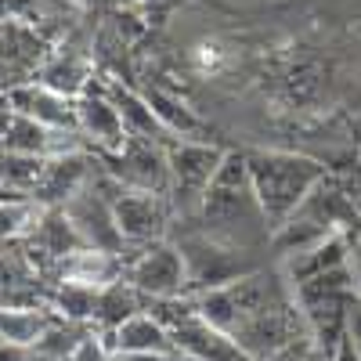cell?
Listing matches in <instances>:
<instances>
[{
	"instance_id": "1",
	"label": "cell",
	"mask_w": 361,
	"mask_h": 361,
	"mask_svg": "<svg viewBox=\"0 0 361 361\" xmlns=\"http://www.w3.org/2000/svg\"><path fill=\"white\" fill-rule=\"evenodd\" d=\"M246 170H250V185L264 214V224L271 231H279L286 221H293L296 209L325 180V170L314 159L293 156V152H250Z\"/></svg>"
},
{
	"instance_id": "2",
	"label": "cell",
	"mask_w": 361,
	"mask_h": 361,
	"mask_svg": "<svg viewBox=\"0 0 361 361\" xmlns=\"http://www.w3.org/2000/svg\"><path fill=\"white\" fill-rule=\"evenodd\" d=\"M202 217L214 231H235V228H250L264 221L253 185H250L246 156H238V152L224 156L217 177L209 180V188L202 195Z\"/></svg>"
},
{
	"instance_id": "3",
	"label": "cell",
	"mask_w": 361,
	"mask_h": 361,
	"mask_svg": "<svg viewBox=\"0 0 361 361\" xmlns=\"http://www.w3.org/2000/svg\"><path fill=\"white\" fill-rule=\"evenodd\" d=\"M221 163H224V152H217V148H209V145H188V141L170 145L166 170H170V185H173L177 199L180 202L202 199L209 180L217 177Z\"/></svg>"
},
{
	"instance_id": "4",
	"label": "cell",
	"mask_w": 361,
	"mask_h": 361,
	"mask_svg": "<svg viewBox=\"0 0 361 361\" xmlns=\"http://www.w3.org/2000/svg\"><path fill=\"white\" fill-rule=\"evenodd\" d=\"M62 214L69 217V224L76 228L80 243L87 250H98V253H116L123 246V235L116 228L112 217V202H105L98 192H76Z\"/></svg>"
},
{
	"instance_id": "5",
	"label": "cell",
	"mask_w": 361,
	"mask_h": 361,
	"mask_svg": "<svg viewBox=\"0 0 361 361\" xmlns=\"http://www.w3.org/2000/svg\"><path fill=\"white\" fill-rule=\"evenodd\" d=\"M166 333H170L173 347H180L192 361H257V357H250L243 347H238L228 333H221V329H214L209 322H202L195 311L180 314V322H173Z\"/></svg>"
},
{
	"instance_id": "6",
	"label": "cell",
	"mask_w": 361,
	"mask_h": 361,
	"mask_svg": "<svg viewBox=\"0 0 361 361\" xmlns=\"http://www.w3.org/2000/svg\"><path fill=\"white\" fill-rule=\"evenodd\" d=\"M8 105H11V112L37 119V123L47 127V130H69V134L80 130L76 102L66 98V94H54V90H47L44 83H22V87H15L8 94Z\"/></svg>"
},
{
	"instance_id": "7",
	"label": "cell",
	"mask_w": 361,
	"mask_h": 361,
	"mask_svg": "<svg viewBox=\"0 0 361 361\" xmlns=\"http://www.w3.org/2000/svg\"><path fill=\"white\" fill-rule=\"evenodd\" d=\"M188 282V271H185V257L170 246H156L148 250L134 267H130V286L148 293V296H159V300H170L185 289Z\"/></svg>"
},
{
	"instance_id": "8",
	"label": "cell",
	"mask_w": 361,
	"mask_h": 361,
	"mask_svg": "<svg viewBox=\"0 0 361 361\" xmlns=\"http://www.w3.org/2000/svg\"><path fill=\"white\" fill-rule=\"evenodd\" d=\"M116 173L123 185H130V192H163L170 185V170L166 159L159 156V148L152 141H141V137H127L123 148H119V159H116Z\"/></svg>"
},
{
	"instance_id": "9",
	"label": "cell",
	"mask_w": 361,
	"mask_h": 361,
	"mask_svg": "<svg viewBox=\"0 0 361 361\" xmlns=\"http://www.w3.org/2000/svg\"><path fill=\"white\" fill-rule=\"evenodd\" d=\"M112 217H116V228L123 235V243H145L163 231L166 224V209L159 202V195L152 192H123L116 202H112Z\"/></svg>"
},
{
	"instance_id": "10",
	"label": "cell",
	"mask_w": 361,
	"mask_h": 361,
	"mask_svg": "<svg viewBox=\"0 0 361 361\" xmlns=\"http://www.w3.org/2000/svg\"><path fill=\"white\" fill-rule=\"evenodd\" d=\"M76 119H80V130L90 134L94 141L109 145V148H123L127 141V127H123V119H119L116 105L102 94H83L76 102Z\"/></svg>"
},
{
	"instance_id": "11",
	"label": "cell",
	"mask_w": 361,
	"mask_h": 361,
	"mask_svg": "<svg viewBox=\"0 0 361 361\" xmlns=\"http://www.w3.org/2000/svg\"><path fill=\"white\" fill-rule=\"evenodd\" d=\"M166 347H173L166 325L152 314H134L116 329V350L119 354H163Z\"/></svg>"
},
{
	"instance_id": "12",
	"label": "cell",
	"mask_w": 361,
	"mask_h": 361,
	"mask_svg": "<svg viewBox=\"0 0 361 361\" xmlns=\"http://www.w3.org/2000/svg\"><path fill=\"white\" fill-rule=\"evenodd\" d=\"M116 275V260L112 253H98V250H76L62 260V282L69 286H90V289H105L112 286Z\"/></svg>"
},
{
	"instance_id": "13",
	"label": "cell",
	"mask_w": 361,
	"mask_h": 361,
	"mask_svg": "<svg viewBox=\"0 0 361 361\" xmlns=\"http://www.w3.org/2000/svg\"><path fill=\"white\" fill-rule=\"evenodd\" d=\"M83 177H87V163L76 152L47 159V170L37 185L40 199H73L76 192H83Z\"/></svg>"
},
{
	"instance_id": "14",
	"label": "cell",
	"mask_w": 361,
	"mask_h": 361,
	"mask_svg": "<svg viewBox=\"0 0 361 361\" xmlns=\"http://www.w3.org/2000/svg\"><path fill=\"white\" fill-rule=\"evenodd\" d=\"M112 105H116L119 119H123L127 137L152 141V137L166 134V130H163V123L152 116V109H148V102H145V98H137V94H130V90H123V87H112Z\"/></svg>"
},
{
	"instance_id": "15",
	"label": "cell",
	"mask_w": 361,
	"mask_h": 361,
	"mask_svg": "<svg viewBox=\"0 0 361 361\" xmlns=\"http://www.w3.org/2000/svg\"><path fill=\"white\" fill-rule=\"evenodd\" d=\"M47 336V318L37 311H0V343L37 347Z\"/></svg>"
},
{
	"instance_id": "16",
	"label": "cell",
	"mask_w": 361,
	"mask_h": 361,
	"mask_svg": "<svg viewBox=\"0 0 361 361\" xmlns=\"http://www.w3.org/2000/svg\"><path fill=\"white\" fill-rule=\"evenodd\" d=\"M134 314H137V300H134V289H130V286L112 282V286L102 289V296H98V318H102L105 325L119 329V325H123L127 318H134Z\"/></svg>"
},
{
	"instance_id": "17",
	"label": "cell",
	"mask_w": 361,
	"mask_h": 361,
	"mask_svg": "<svg viewBox=\"0 0 361 361\" xmlns=\"http://www.w3.org/2000/svg\"><path fill=\"white\" fill-rule=\"evenodd\" d=\"M40 83L47 90H54V94H66V98H76L80 90L87 87V66L83 62H73V58H58V62H51L40 76Z\"/></svg>"
},
{
	"instance_id": "18",
	"label": "cell",
	"mask_w": 361,
	"mask_h": 361,
	"mask_svg": "<svg viewBox=\"0 0 361 361\" xmlns=\"http://www.w3.org/2000/svg\"><path fill=\"white\" fill-rule=\"evenodd\" d=\"M44 214L37 206H29L22 199L15 202H0V238H11V235H22V231H33L40 228Z\"/></svg>"
},
{
	"instance_id": "19",
	"label": "cell",
	"mask_w": 361,
	"mask_h": 361,
	"mask_svg": "<svg viewBox=\"0 0 361 361\" xmlns=\"http://www.w3.org/2000/svg\"><path fill=\"white\" fill-rule=\"evenodd\" d=\"M148 102V109H152V116L163 123V130L170 134H192V130H199V119L192 116V112H185V105H177V102H170V98H163V94H148L145 98Z\"/></svg>"
},
{
	"instance_id": "20",
	"label": "cell",
	"mask_w": 361,
	"mask_h": 361,
	"mask_svg": "<svg viewBox=\"0 0 361 361\" xmlns=\"http://www.w3.org/2000/svg\"><path fill=\"white\" fill-rule=\"evenodd\" d=\"M98 296H102V289L62 282V293H58V307H62V314H69V318H90V314H98Z\"/></svg>"
},
{
	"instance_id": "21",
	"label": "cell",
	"mask_w": 361,
	"mask_h": 361,
	"mask_svg": "<svg viewBox=\"0 0 361 361\" xmlns=\"http://www.w3.org/2000/svg\"><path fill=\"white\" fill-rule=\"evenodd\" d=\"M69 361H109V350H105L102 340H94V336H80V343L73 347Z\"/></svg>"
},
{
	"instance_id": "22",
	"label": "cell",
	"mask_w": 361,
	"mask_h": 361,
	"mask_svg": "<svg viewBox=\"0 0 361 361\" xmlns=\"http://www.w3.org/2000/svg\"><path fill=\"white\" fill-rule=\"evenodd\" d=\"M29 350L25 347H15V343H0V361H25Z\"/></svg>"
},
{
	"instance_id": "23",
	"label": "cell",
	"mask_w": 361,
	"mask_h": 361,
	"mask_svg": "<svg viewBox=\"0 0 361 361\" xmlns=\"http://www.w3.org/2000/svg\"><path fill=\"white\" fill-rule=\"evenodd\" d=\"M333 361H361V354L354 350V343L347 340V336H340V350H336V357Z\"/></svg>"
},
{
	"instance_id": "24",
	"label": "cell",
	"mask_w": 361,
	"mask_h": 361,
	"mask_svg": "<svg viewBox=\"0 0 361 361\" xmlns=\"http://www.w3.org/2000/svg\"><path fill=\"white\" fill-rule=\"evenodd\" d=\"M25 8V0H0V18H8V15H18Z\"/></svg>"
},
{
	"instance_id": "25",
	"label": "cell",
	"mask_w": 361,
	"mask_h": 361,
	"mask_svg": "<svg viewBox=\"0 0 361 361\" xmlns=\"http://www.w3.org/2000/svg\"><path fill=\"white\" fill-rule=\"evenodd\" d=\"M25 361H69V357H62V354H47V350H29Z\"/></svg>"
},
{
	"instance_id": "26",
	"label": "cell",
	"mask_w": 361,
	"mask_h": 361,
	"mask_svg": "<svg viewBox=\"0 0 361 361\" xmlns=\"http://www.w3.org/2000/svg\"><path fill=\"white\" fill-rule=\"evenodd\" d=\"M119 361H166V357H163V354H148V350H145V354H119Z\"/></svg>"
},
{
	"instance_id": "27",
	"label": "cell",
	"mask_w": 361,
	"mask_h": 361,
	"mask_svg": "<svg viewBox=\"0 0 361 361\" xmlns=\"http://www.w3.org/2000/svg\"><path fill=\"white\" fill-rule=\"evenodd\" d=\"M8 119H11V109H0V145H4V130H8Z\"/></svg>"
}]
</instances>
